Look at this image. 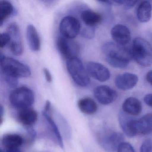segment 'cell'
I'll return each mask as SVG.
<instances>
[{
    "label": "cell",
    "instance_id": "obj_32",
    "mask_svg": "<svg viewBox=\"0 0 152 152\" xmlns=\"http://www.w3.org/2000/svg\"><path fill=\"white\" fill-rule=\"evenodd\" d=\"M43 72L47 81L49 83L51 82L52 81V77L48 69H47V68H44L43 69Z\"/></svg>",
    "mask_w": 152,
    "mask_h": 152
},
{
    "label": "cell",
    "instance_id": "obj_21",
    "mask_svg": "<svg viewBox=\"0 0 152 152\" xmlns=\"http://www.w3.org/2000/svg\"><path fill=\"white\" fill-rule=\"evenodd\" d=\"M78 106L80 110L86 114H93L97 111L96 103L91 98L81 99L78 101Z\"/></svg>",
    "mask_w": 152,
    "mask_h": 152
},
{
    "label": "cell",
    "instance_id": "obj_31",
    "mask_svg": "<svg viewBox=\"0 0 152 152\" xmlns=\"http://www.w3.org/2000/svg\"><path fill=\"white\" fill-rule=\"evenodd\" d=\"M137 2V1H125L123 6L126 10L130 9L134 7Z\"/></svg>",
    "mask_w": 152,
    "mask_h": 152
},
{
    "label": "cell",
    "instance_id": "obj_4",
    "mask_svg": "<svg viewBox=\"0 0 152 152\" xmlns=\"http://www.w3.org/2000/svg\"><path fill=\"white\" fill-rule=\"evenodd\" d=\"M66 66L69 75L77 85L85 87L89 84L88 73L80 59L75 58L67 60Z\"/></svg>",
    "mask_w": 152,
    "mask_h": 152
},
{
    "label": "cell",
    "instance_id": "obj_12",
    "mask_svg": "<svg viewBox=\"0 0 152 152\" xmlns=\"http://www.w3.org/2000/svg\"><path fill=\"white\" fill-rule=\"evenodd\" d=\"M138 77L136 75L124 73L115 77V84L119 89L127 91L133 88L137 83Z\"/></svg>",
    "mask_w": 152,
    "mask_h": 152
},
{
    "label": "cell",
    "instance_id": "obj_6",
    "mask_svg": "<svg viewBox=\"0 0 152 152\" xmlns=\"http://www.w3.org/2000/svg\"><path fill=\"white\" fill-rule=\"evenodd\" d=\"M124 135L118 132H104L99 137L98 141L101 147L107 152H114L119 145L124 142Z\"/></svg>",
    "mask_w": 152,
    "mask_h": 152
},
{
    "label": "cell",
    "instance_id": "obj_29",
    "mask_svg": "<svg viewBox=\"0 0 152 152\" xmlns=\"http://www.w3.org/2000/svg\"><path fill=\"white\" fill-rule=\"evenodd\" d=\"M10 41V36L7 32H6L1 34V45H0L1 48H3L7 45L9 44Z\"/></svg>",
    "mask_w": 152,
    "mask_h": 152
},
{
    "label": "cell",
    "instance_id": "obj_19",
    "mask_svg": "<svg viewBox=\"0 0 152 152\" xmlns=\"http://www.w3.org/2000/svg\"><path fill=\"white\" fill-rule=\"evenodd\" d=\"M152 7L150 1H144L138 6L137 16L140 23H145L150 20L152 16Z\"/></svg>",
    "mask_w": 152,
    "mask_h": 152
},
{
    "label": "cell",
    "instance_id": "obj_17",
    "mask_svg": "<svg viewBox=\"0 0 152 152\" xmlns=\"http://www.w3.org/2000/svg\"><path fill=\"white\" fill-rule=\"evenodd\" d=\"M26 37L29 47L34 52L39 51L41 48V41L36 28L30 24L26 28Z\"/></svg>",
    "mask_w": 152,
    "mask_h": 152
},
{
    "label": "cell",
    "instance_id": "obj_15",
    "mask_svg": "<svg viewBox=\"0 0 152 152\" xmlns=\"http://www.w3.org/2000/svg\"><path fill=\"white\" fill-rule=\"evenodd\" d=\"M134 129L137 135H146L152 132V113H148L138 120L135 119Z\"/></svg>",
    "mask_w": 152,
    "mask_h": 152
},
{
    "label": "cell",
    "instance_id": "obj_28",
    "mask_svg": "<svg viewBox=\"0 0 152 152\" xmlns=\"http://www.w3.org/2000/svg\"><path fill=\"white\" fill-rule=\"evenodd\" d=\"M4 80L9 86L12 88H15L18 84V80L7 75H2Z\"/></svg>",
    "mask_w": 152,
    "mask_h": 152
},
{
    "label": "cell",
    "instance_id": "obj_24",
    "mask_svg": "<svg viewBox=\"0 0 152 152\" xmlns=\"http://www.w3.org/2000/svg\"><path fill=\"white\" fill-rule=\"evenodd\" d=\"M42 114H43V116L45 117L46 120H47V121L48 123L50 125V127L52 129V131L54 132L60 147L62 148H64V142H63V139H62V137L61 136V134H60V132H59V129H58L56 123L53 121L51 116H50L47 112L43 111Z\"/></svg>",
    "mask_w": 152,
    "mask_h": 152
},
{
    "label": "cell",
    "instance_id": "obj_25",
    "mask_svg": "<svg viewBox=\"0 0 152 152\" xmlns=\"http://www.w3.org/2000/svg\"><path fill=\"white\" fill-rule=\"evenodd\" d=\"M140 152H152V139H146L142 142Z\"/></svg>",
    "mask_w": 152,
    "mask_h": 152
},
{
    "label": "cell",
    "instance_id": "obj_26",
    "mask_svg": "<svg viewBox=\"0 0 152 152\" xmlns=\"http://www.w3.org/2000/svg\"><path fill=\"white\" fill-rule=\"evenodd\" d=\"M117 152H136L133 147L129 142H122L117 148Z\"/></svg>",
    "mask_w": 152,
    "mask_h": 152
},
{
    "label": "cell",
    "instance_id": "obj_22",
    "mask_svg": "<svg viewBox=\"0 0 152 152\" xmlns=\"http://www.w3.org/2000/svg\"><path fill=\"white\" fill-rule=\"evenodd\" d=\"M23 142V137L16 134H7L2 139V145L7 149L18 148Z\"/></svg>",
    "mask_w": 152,
    "mask_h": 152
},
{
    "label": "cell",
    "instance_id": "obj_27",
    "mask_svg": "<svg viewBox=\"0 0 152 152\" xmlns=\"http://www.w3.org/2000/svg\"><path fill=\"white\" fill-rule=\"evenodd\" d=\"M95 34V27L86 26L81 32V35L88 39H91L94 37Z\"/></svg>",
    "mask_w": 152,
    "mask_h": 152
},
{
    "label": "cell",
    "instance_id": "obj_30",
    "mask_svg": "<svg viewBox=\"0 0 152 152\" xmlns=\"http://www.w3.org/2000/svg\"><path fill=\"white\" fill-rule=\"evenodd\" d=\"M144 101L146 104L152 108V93L145 95L144 98Z\"/></svg>",
    "mask_w": 152,
    "mask_h": 152
},
{
    "label": "cell",
    "instance_id": "obj_10",
    "mask_svg": "<svg viewBox=\"0 0 152 152\" xmlns=\"http://www.w3.org/2000/svg\"><path fill=\"white\" fill-rule=\"evenodd\" d=\"M96 99L103 105H108L114 102L117 97V93L113 89L107 85H100L94 90Z\"/></svg>",
    "mask_w": 152,
    "mask_h": 152
},
{
    "label": "cell",
    "instance_id": "obj_20",
    "mask_svg": "<svg viewBox=\"0 0 152 152\" xmlns=\"http://www.w3.org/2000/svg\"><path fill=\"white\" fill-rule=\"evenodd\" d=\"M81 18L86 26L95 27L101 22L102 18L100 14L93 10H87L82 12Z\"/></svg>",
    "mask_w": 152,
    "mask_h": 152
},
{
    "label": "cell",
    "instance_id": "obj_18",
    "mask_svg": "<svg viewBox=\"0 0 152 152\" xmlns=\"http://www.w3.org/2000/svg\"><path fill=\"white\" fill-rule=\"evenodd\" d=\"M18 117L21 123L26 126H31L37 121L38 114L34 109L28 107L19 110Z\"/></svg>",
    "mask_w": 152,
    "mask_h": 152
},
{
    "label": "cell",
    "instance_id": "obj_8",
    "mask_svg": "<svg viewBox=\"0 0 152 152\" xmlns=\"http://www.w3.org/2000/svg\"><path fill=\"white\" fill-rule=\"evenodd\" d=\"M59 30L63 37L73 39L80 32V23L76 18L71 16H66L60 22Z\"/></svg>",
    "mask_w": 152,
    "mask_h": 152
},
{
    "label": "cell",
    "instance_id": "obj_7",
    "mask_svg": "<svg viewBox=\"0 0 152 152\" xmlns=\"http://www.w3.org/2000/svg\"><path fill=\"white\" fill-rule=\"evenodd\" d=\"M57 47L61 56L67 60L77 58L80 52V46L72 39L61 36L57 40Z\"/></svg>",
    "mask_w": 152,
    "mask_h": 152
},
{
    "label": "cell",
    "instance_id": "obj_23",
    "mask_svg": "<svg viewBox=\"0 0 152 152\" xmlns=\"http://www.w3.org/2000/svg\"><path fill=\"white\" fill-rule=\"evenodd\" d=\"M14 8L12 4L7 1L0 2V25L2 26L5 21L10 17L14 12Z\"/></svg>",
    "mask_w": 152,
    "mask_h": 152
},
{
    "label": "cell",
    "instance_id": "obj_5",
    "mask_svg": "<svg viewBox=\"0 0 152 152\" xmlns=\"http://www.w3.org/2000/svg\"><path fill=\"white\" fill-rule=\"evenodd\" d=\"M34 99L32 91L26 87L15 89L11 91L9 96L10 104L19 110L30 107L33 104Z\"/></svg>",
    "mask_w": 152,
    "mask_h": 152
},
{
    "label": "cell",
    "instance_id": "obj_13",
    "mask_svg": "<svg viewBox=\"0 0 152 152\" xmlns=\"http://www.w3.org/2000/svg\"><path fill=\"white\" fill-rule=\"evenodd\" d=\"M111 36L115 43L125 46L131 40V32L129 28L122 24H117L112 28Z\"/></svg>",
    "mask_w": 152,
    "mask_h": 152
},
{
    "label": "cell",
    "instance_id": "obj_14",
    "mask_svg": "<svg viewBox=\"0 0 152 152\" xmlns=\"http://www.w3.org/2000/svg\"><path fill=\"white\" fill-rule=\"evenodd\" d=\"M118 117L119 125L126 136L132 138L137 135L134 127V121L136 119L123 111L119 112Z\"/></svg>",
    "mask_w": 152,
    "mask_h": 152
},
{
    "label": "cell",
    "instance_id": "obj_3",
    "mask_svg": "<svg viewBox=\"0 0 152 152\" xmlns=\"http://www.w3.org/2000/svg\"><path fill=\"white\" fill-rule=\"evenodd\" d=\"M131 51L132 58L140 65L148 67L152 64V47L145 39H134Z\"/></svg>",
    "mask_w": 152,
    "mask_h": 152
},
{
    "label": "cell",
    "instance_id": "obj_1",
    "mask_svg": "<svg viewBox=\"0 0 152 152\" xmlns=\"http://www.w3.org/2000/svg\"><path fill=\"white\" fill-rule=\"evenodd\" d=\"M102 51L107 62L115 68L127 67L132 58L131 50L115 42H106L102 46Z\"/></svg>",
    "mask_w": 152,
    "mask_h": 152
},
{
    "label": "cell",
    "instance_id": "obj_35",
    "mask_svg": "<svg viewBox=\"0 0 152 152\" xmlns=\"http://www.w3.org/2000/svg\"><path fill=\"white\" fill-rule=\"evenodd\" d=\"M4 109L2 105L1 106V109H0V113H1V116L2 117V115L4 114Z\"/></svg>",
    "mask_w": 152,
    "mask_h": 152
},
{
    "label": "cell",
    "instance_id": "obj_11",
    "mask_svg": "<svg viewBox=\"0 0 152 152\" xmlns=\"http://www.w3.org/2000/svg\"><path fill=\"white\" fill-rule=\"evenodd\" d=\"M86 69L91 76L99 81H106L110 79V71L102 64L92 61L88 62Z\"/></svg>",
    "mask_w": 152,
    "mask_h": 152
},
{
    "label": "cell",
    "instance_id": "obj_33",
    "mask_svg": "<svg viewBox=\"0 0 152 152\" xmlns=\"http://www.w3.org/2000/svg\"><path fill=\"white\" fill-rule=\"evenodd\" d=\"M146 80L152 86V70L149 71L146 75Z\"/></svg>",
    "mask_w": 152,
    "mask_h": 152
},
{
    "label": "cell",
    "instance_id": "obj_34",
    "mask_svg": "<svg viewBox=\"0 0 152 152\" xmlns=\"http://www.w3.org/2000/svg\"><path fill=\"white\" fill-rule=\"evenodd\" d=\"M6 152H22L18 148H10L6 150Z\"/></svg>",
    "mask_w": 152,
    "mask_h": 152
},
{
    "label": "cell",
    "instance_id": "obj_9",
    "mask_svg": "<svg viewBox=\"0 0 152 152\" xmlns=\"http://www.w3.org/2000/svg\"><path fill=\"white\" fill-rule=\"evenodd\" d=\"M7 32L10 36L9 48L10 51L15 56H21L23 52V47L18 25L15 23H11L8 26Z\"/></svg>",
    "mask_w": 152,
    "mask_h": 152
},
{
    "label": "cell",
    "instance_id": "obj_2",
    "mask_svg": "<svg viewBox=\"0 0 152 152\" xmlns=\"http://www.w3.org/2000/svg\"><path fill=\"white\" fill-rule=\"evenodd\" d=\"M1 67L2 75L15 79L27 78L31 73L30 67L16 59L5 56H1Z\"/></svg>",
    "mask_w": 152,
    "mask_h": 152
},
{
    "label": "cell",
    "instance_id": "obj_16",
    "mask_svg": "<svg viewBox=\"0 0 152 152\" xmlns=\"http://www.w3.org/2000/svg\"><path fill=\"white\" fill-rule=\"evenodd\" d=\"M122 107L124 112L132 116L139 115L142 110V104L140 101L133 97L126 99L124 101Z\"/></svg>",
    "mask_w": 152,
    "mask_h": 152
}]
</instances>
